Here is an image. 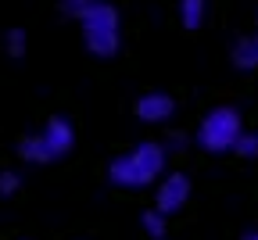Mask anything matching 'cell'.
<instances>
[{
  "instance_id": "cell-9",
  "label": "cell",
  "mask_w": 258,
  "mask_h": 240,
  "mask_svg": "<svg viewBox=\"0 0 258 240\" xmlns=\"http://www.w3.org/2000/svg\"><path fill=\"white\" fill-rule=\"evenodd\" d=\"M18 154H22L25 161H32V165H47V161H50V154H47V147H43L40 136H25V140L18 144Z\"/></svg>"
},
{
  "instance_id": "cell-2",
  "label": "cell",
  "mask_w": 258,
  "mask_h": 240,
  "mask_svg": "<svg viewBox=\"0 0 258 240\" xmlns=\"http://www.w3.org/2000/svg\"><path fill=\"white\" fill-rule=\"evenodd\" d=\"M83 25V43L93 57H115L122 47V15L108 0H93L90 11L79 18Z\"/></svg>"
},
{
  "instance_id": "cell-7",
  "label": "cell",
  "mask_w": 258,
  "mask_h": 240,
  "mask_svg": "<svg viewBox=\"0 0 258 240\" xmlns=\"http://www.w3.org/2000/svg\"><path fill=\"white\" fill-rule=\"evenodd\" d=\"M233 65L240 68V72H254L258 68V32L254 36H240L237 43H233Z\"/></svg>"
},
{
  "instance_id": "cell-4",
  "label": "cell",
  "mask_w": 258,
  "mask_h": 240,
  "mask_svg": "<svg viewBox=\"0 0 258 240\" xmlns=\"http://www.w3.org/2000/svg\"><path fill=\"white\" fill-rule=\"evenodd\" d=\"M186 201H190V179H186L183 172H169L165 179H161L158 194H154V208H158L161 215H172V212L183 208Z\"/></svg>"
},
{
  "instance_id": "cell-14",
  "label": "cell",
  "mask_w": 258,
  "mask_h": 240,
  "mask_svg": "<svg viewBox=\"0 0 258 240\" xmlns=\"http://www.w3.org/2000/svg\"><path fill=\"white\" fill-rule=\"evenodd\" d=\"M18 187H22V176L18 172H11V168H8V172H0V197H11Z\"/></svg>"
},
{
  "instance_id": "cell-6",
  "label": "cell",
  "mask_w": 258,
  "mask_h": 240,
  "mask_svg": "<svg viewBox=\"0 0 258 240\" xmlns=\"http://www.w3.org/2000/svg\"><path fill=\"white\" fill-rule=\"evenodd\" d=\"M172 111H176V100L169 93H158V90L154 93H144L137 100V118L140 122H169Z\"/></svg>"
},
{
  "instance_id": "cell-8",
  "label": "cell",
  "mask_w": 258,
  "mask_h": 240,
  "mask_svg": "<svg viewBox=\"0 0 258 240\" xmlns=\"http://www.w3.org/2000/svg\"><path fill=\"white\" fill-rule=\"evenodd\" d=\"M208 15V0H179V22L183 29H201Z\"/></svg>"
},
{
  "instance_id": "cell-10",
  "label": "cell",
  "mask_w": 258,
  "mask_h": 240,
  "mask_svg": "<svg viewBox=\"0 0 258 240\" xmlns=\"http://www.w3.org/2000/svg\"><path fill=\"white\" fill-rule=\"evenodd\" d=\"M140 226H144V233L147 236H154V240H161V236H165V215H161L158 208H151V212H140Z\"/></svg>"
},
{
  "instance_id": "cell-3",
  "label": "cell",
  "mask_w": 258,
  "mask_h": 240,
  "mask_svg": "<svg viewBox=\"0 0 258 240\" xmlns=\"http://www.w3.org/2000/svg\"><path fill=\"white\" fill-rule=\"evenodd\" d=\"M244 136V122L237 108H212L198 126V144L205 151H233Z\"/></svg>"
},
{
  "instance_id": "cell-11",
  "label": "cell",
  "mask_w": 258,
  "mask_h": 240,
  "mask_svg": "<svg viewBox=\"0 0 258 240\" xmlns=\"http://www.w3.org/2000/svg\"><path fill=\"white\" fill-rule=\"evenodd\" d=\"M25 47H29L25 29H8V32H4V50H8L11 57H25Z\"/></svg>"
},
{
  "instance_id": "cell-13",
  "label": "cell",
  "mask_w": 258,
  "mask_h": 240,
  "mask_svg": "<svg viewBox=\"0 0 258 240\" xmlns=\"http://www.w3.org/2000/svg\"><path fill=\"white\" fill-rule=\"evenodd\" d=\"M233 151H237L240 158H258V136H254V133H244Z\"/></svg>"
},
{
  "instance_id": "cell-12",
  "label": "cell",
  "mask_w": 258,
  "mask_h": 240,
  "mask_svg": "<svg viewBox=\"0 0 258 240\" xmlns=\"http://www.w3.org/2000/svg\"><path fill=\"white\" fill-rule=\"evenodd\" d=\"M57 4H61V15L64 18H83L86 11H90V4H93V0H57Z\"/></svg>"
},
{
  "instance_id": "cell-1",
  "label": "cell",
  "mask_w": 258,
  "mask_h": 240,
  "mask_svg": "<svg viewBox=\"0 0 258 240\" xmlns=\"http://www.w3.org/2000/svg\"><path fill=\"white\" fill-rule=\"evenodd\" d=\"M161 172H165V147L154 144V140L137 144L133 151H125L122 158H115L111 168H108L111 183H115V187H125V190L151 187Z\"/></svg>"
},
{
  "instance_id": "cell-5",
  "label": "cell",
  "mask_w": 258,
  "mask_h": 240,
  "mask_svg": "<svg viewBox=\"0 0 258 240\" xmlns=\"http://www.w3.org/2000/svg\"><path fill=\"white\" fill-rule=\"evenodd\" d=\"M40 140H43V147H47V154H50V161H54V158H64V154L76 147V129H72L69 118L57 115V118H50V122L43 126Z\"/></svg>"
},
{
  "instance_id": "cell-15",
  "label": "cell",
  "mask_w": 258,
  "mask_h": 240,
  "mask_svg": "<svg viewBox=\"0 0 258 240\" xmlns=\"http://www.w3.org/2000/svg\"><path fill=\"white\" fill-rule=\"evenodd\" d=\"M240 240H258V233H244V236H240Z\"/></svg>"
}]
</instances>
